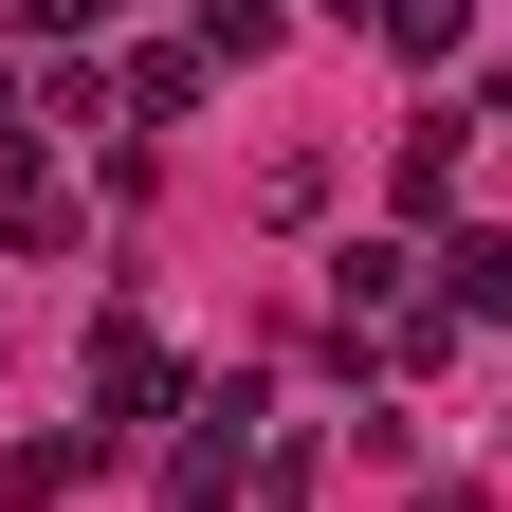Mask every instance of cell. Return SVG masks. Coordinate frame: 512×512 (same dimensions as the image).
Masks as SVG:
<instances>
[{
    "label": "cell",
    "instance_id": "1",
    "mask_svg": "<svg viewBox=\"0 0 512 512\" xmlns=\"http://www.w3.org/2000/svg\"><path fill=\"white\" fill-rule=\"evenodd\" d=\"M256 476V384H183V458H165V512H238Z\"/></svg>",
    "mask_w": 512,
    "mask_h": 512
},
{
    "label": "cell",
    "instance_id": "2",
    "mask_svg": "<svg viewBox=\"0 0 512 512\" xmlns=\"http://www.w3.org/2000/svg\"><path fill=\"white\" fill-rule=\"evenodd\" d=\"M147 421H183V348L147 330V311H110L92 330V439H147Z\"/></svg>",
    "mask_w": 512,
    "mask_h": 512
},
{
    "label": "cell",
    "instance_id": "3",
    "mask_svg": "<svg viewBox=\"0 0 512 512\" xmlns=\"http://www.w3.org/2000/svg\"><path fill=\"white\" fill-rule=\"evenodd\" d=\"M458 183H476V110H421L403 128V220H458Z\"/></svg>",
    "mask_w": 512,
    "mask_h": 512
},
{
    "label": "cell",
    "instance_id": "4",
    "mask_svg": "<svg viewBox=\"0 0 512 512\" xmlns=\"http://www.w3.org/2000/svg\"><path fill=\"white\" fill-rule=\"evenodd\" d=\"M384 19V55H403V74H439V55H476V0H366Z\"/></svg>",
    "mask_w": 512,
    "mask_h": 512
},
{
    "label": "cell",
    "instance_id": "5",
    "mask_svg": "<svg viewBox=\"0 0 512 512\" xmlns=\"http://www.w3.org/2000/svg\"><path fill=\"white\" fill-rule=\"evenodd\" d=\"M92 458H128V439H92V421H55V439H19V458H0V494H19V512H37V494H74Z\"/></svg>",
    "mask_w": 512,
    "mask_h": 512
},
{
    "label": "cell",
    "instance_id": "6",
    "mask_svg": "<svg viewBox=\"0 0 512 512\" xmlns=\"http://www.w3.org/2000/svg\"><path fill=\"white\" fill-rule=\"evenodd\" d=\"M183 110H202V55H183V37H165V55H128V92H110V128H183Z\"/></svg>",
    "mask_w": 512,
    "mask_h": 512
},
{
    "label": "cell",
    "instance_id": "7",
    "mask_svg": "<svg viewBox=\"0 0 512 512\" xmlns=\"http://www.w3.org/2000/svg\"><path fill=\"white\" fill-rule=\"evenodd\" d=\"M256 220H330V147H275V165H256Z\"/></svg>",
    "mask_w": 512,
    "mask_h": 512
},
{
    "label": "cell",
    "instance_id": "8",
    "mask_svg": "<svg viewBox=\"0 0 512 512\" xmlns=\"http://www.w3.org/2000/svg\"><path fill=\"white\" fill-rule=\"evenodd\" d=\"M421 512H494V494H421Z\"/></svg>",
    "mask_w": 512,
    "mask_h": 512
},
{
    "label": "cell",
    "instance_id": "9",
    "mask_svg": "<svg viewBox=\"0 0 512 512\" xmlns=\"http://www.w3.org/2000/svg\"><path fill=\"white\" fill-rule=\"evenodd\" d=\"M0 19H55V0H0Z\"/></svg>",
    "mask_w": 512,
    "mask_h": 512
},
{
    "label": "cell",
    "instance_id": "10",
    "mask_svg": "<svg viewBox=\"0 0 512 512\" xmlns=\"http://www.w3.org/2000/svg\"><path fill=\"white\" fill-rule=\"evenodd\" d=\"M55 19H110V0H55Z\"/></svg>",
    "mask_w": 512,
    "mask_h": 512
}]
</instances>
